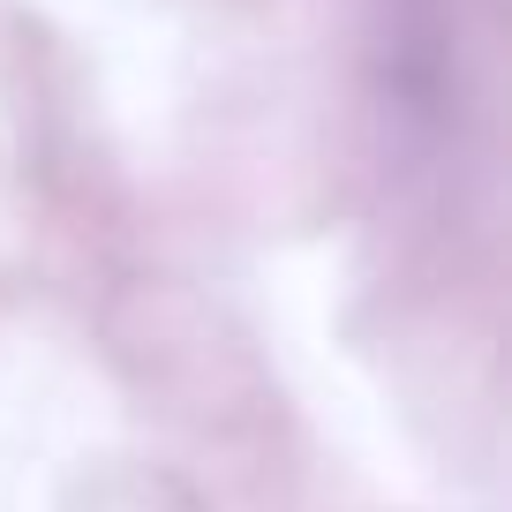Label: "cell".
Listing matches in <instances>:
<instances>
[]
</instances>
